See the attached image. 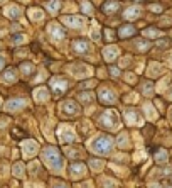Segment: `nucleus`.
<instances>
[{
    "label": "nucleus",
    "mask_w": 172,
    "mask_h": 188,
    "mask_svg": "<svg viewBox=\"0 0 172 188\" xmlns=\"http://www.w3.org/2000/svg\"><path fill=\"white\" fill-rule=\"evenodd\" d=\"M125 119H127L128 124H139V122H140L139 115H137L135 112H132V110H127V112H125Z\"/></svg>",
    "instance_id": "nucleus-23"
},
{
    "label": "nucleus",
    "mask_w": 172,
    "mask_h": 188,
    "mask_svg": "<svg viewBox=\"0 0 172 188\" xmlns=\"http://www.w3.org/2000/svg\"><path fill=\"white\" fill-rule=\"evenodd\" d=\"M62 22L66 24V26L73 27V29H78V27H83L84 22H86V19L84 17H79V15H64L61 19Z\"/></svg>",
    "instance_id": "nucleus-7"
},
{
    "label": "nucleus",
    "mask_w": 172,
    "mask_h": 188,
    "mask_svg": "<svg viewBox=\"0 0 172 188\" xmlns=\"http://www.w3.org/2000/svg\"><path fill=\"white\" fill-rule=\"evenodd\" d=\"M20 14H22V10H20V7L15 5V4L7 5V7H5V15H7L9 19H19V17H20Z\"/></svg>",
    "instance_id": "nucleus-15"
},
{
    "label": "nucleus",
    "mask_w": 172,
    "mask_h": 188,
    "mask_svg": "<svg viewBox=\"0 0 172 188\" xmlns=\"http://www.w3.org/2000/svg\"><path fill=\"white\" fill-rule=\"evenodd\" d=\"M73 49L78 53V54H88V53L91 51V44L84 39H78V41L73 42Z\"/></svg>",
    "instance_id": "nucleus-12"
},
{
    "label": "nucleus",
    "mask_w": 172,
    "mask_h": 188,
    "mask_svg": "<svg viewBox=\"0 0 172 188\" xmlns=\"http://www.w3.org/2000/svg\"><path fill=\"white\" fill-rule=\"evenodd\" d=\"M47 10L51 12V14H56V12L59 10V7H61V2L59 0H51V2H47Z\"/></svg>",
    "instance_id": "nucleus-26"
},
{
    "label": "nucleus",
    "mask_w": 172,
    "mask_h": 188,
    "mask_svg": "<svg viewBox=\"0 0 172 188\" xmlns=\"http://www.w3.org/2000/svg\"><path fill=\"white\" fill-rule=\"evenodd\" d=\"M47 32H49V36H51L52 41L64 39V29H62L58 22H51V24H49V26H47Z\"/></svg>",
    "instance_id": "nucleus-8"
},
{
    "label": "nucleus",
    "mask_w": 172,
    "mask_h": 188,
    "mask_svg": "<svg viewBox=\"0 0 172 188\" xmlns=\"http://www.w3.org/2000/svg\"><path fill=\"white\" fill-rule=\"evenodd\" d=\"M137 48H140V49H143V48H147V46H149V44H145V42H137Z\"/></svg>",
    "instance_id": "nucleus-39"
},
{
    "label": "nucleus",
    "mask_w": 172,
    "mask_h": 188,
    "mask_svg": "<svg viewBox=\"0 0 172 188\" xmlns=\"http://www.w3.org/2000/svg\"><path fill=\"white\" fill-rule=\"evenodd\" d=\"M143 92H145V95H150V92H152V87H150V85H145V87H143Z\"/></svg>",
    "instance_id": "nucleus-36"
},
{
    "label": "nucleus",
    "mask_w": 172,
    "mask_h": 188,
    "mask_svg": "<svg viewBox=\"0 0 172 188\" xmlns=\"http://www.w3.org/2000/svg\"><path fill=\"white\" fill-rule=\"evenodd\" d=\"M90 34H91V39H95L96 42H98V41H100V29H98V24L93 22V27H91V32H90Z\"/></svg>",
    "instance_id": "nucleus-30"
},
{
    "label": "nucleus",
    "mask_w": 172,
    "mask_h": 188,
    "mask_svg": "<svg viewBox=\"0 0 172 188\" xmlns=\"http://www.w3.org/2000/svg\"><path fill=\"white\" fill-rule=\"evenodd\" d=\"M103 186H105V188H111V186H115V183L111 180H106V181H103Z\"/></svg>",
    "instance_id": "nucleus-34"
},
{
    "label": "nucleus",
    "mask_w": 172,
    "mask_h": 188,
    "mask_svg": "<svg viewBox=\"0 0 172 188\" xmlns=\"http://www.w3.org/2000/svg\"><path fill=\"white\" fill-rule=\"evenodd\" d=\"M0 107H2V100H0Z\"/></svg>",
    "instance_id": "nucleus-43"
},
{
    "label": "nucleus",
    "mask_w": 172,
    "mask_h": 188,
    "mask_svg": "<svg viewBox=\"0 0 172 188\" xmlns=\"http://www.w3.org/2000/svg\"><path fill=\"white\" fill-rule=\"evenodd\" d=\"M22 107H27V100L24 98H12L5 103V110L7 112H17Z\"/></svg>",
    "instance_id": "nucleus-11"
},
{
    "label": "nucleus",
    "mask_w": 172,
    "mask_h": 188,
    "mask_svg": "<svg viewBox=\"0 0 172 188\" xmlns=\"http://www.w3.org/2000/svg\"><path fill=\"white\" fill-rule=\"evenodd\" d=\"M118 34H120V37L132 36V34H133V27H132V26H123V27L120 29V32H118Z\"/></svg>",
    "instance_id": "nucleus-28"
},
{
    "label": "nucleus",
    "mask_w": 172,
    "mask_h": 188,
    "mask_svg": "<svg viewBox=\"0 0 172 188\" xmlns=\"http://www.w3.org/2000/svg\"><path fill=\"white\" fill-rule=\"evenodd\" d=\"M81 9H83L84 14H88V15L93 14V7L90 5V2H83V4H81Z\"/></svg>",
    "instance_id": "nucleus-32"
},
{
    "label": "nucleus",
    "mask_w": 172,
    "mask_h": 188,
    "mask_svg": "<svg viewBox=\"0 0 172 188\" xmlns=\"http://www.w3.org/2000/svg\"><path fill=\"white\" fill-rule=\"evenodd\" d=\"M29 17L32 19V20H36V22H39V20H42L44 19V12L40 10V9H36V7H32V9H29Z\"/></svg>",
    "instance_id": "nucleus-19"
},
{
    "label": "nucleus",
    "mask_w": 172,
    "mask_h": 188,
    "mask_svg": "<svg viewBox=\"0 0 172 188\" xmlns=\"http://www.w3.org/2000/svg\"><path fill=\"white\" fill-rule=\"evenodd\" d=\"M100 124L103 127H106L108 131H115L118 129V125H120V119H118V114L115 110H106L101 114L100 117Z\"/></svg>",
    "instance_id": "nucleus-3"
},
{
    "label": "nucleus",
    "mask_w": 172,
    "mask_h": 188,
    "mask_svg": "<svg viewBox=\"0 0 172 188\" xmlns=\"http://www.w3.org/2000/svg\"><path fill=\"white\" fill-rule=\"evenodd\" d=\"M111 75H113V76H118V75H120V71H118L117 68H111Z\"/></svg>",
    "instance_id": "nucleus-41"
},
{
    "label": "nucleus",
    "mask_w": 172,
    "mask_h": 188,
    "mask_svg": "<svg viewBox=\"0 0 172 188\" xmlns=\"http://www.w3.org/2000/svg\"><path fill=\"white\" fill-rule=\"evenodd\" d=\"M68 70L76 78H86L91 75V68L86 66V65H71V66H68Z\"/></svg>",
    "instance_id": "nucleus-5"
},
{
    "label": "nucleus",
    "mask_w": 172,
    "mask_h": 188,
    "mask_svg": "<svg viewBox=\"0 0 172 188\" xmlns=\"http://www.w3.org/2000/svg\"><path fill=\"white\" fill-rule=\"evenodd\" d=\"M2 4H5V0H0V5H2Z\"/></svg>",
    "instance_id": "nucleus-42"
},
{
    "label": "nucleus",
    "mask_w": 172,
    "mask_h": 188,
    "mask_svg": "<svg viewBox=\"0 0 172 188\" xmlns=\"http://www.w3.org/2000/svg\"><path fill=\"white\" fill-rule=\"evenodd\" d=\"M24 42H27V36L26 34H12V44L19 46V44H24Z\"/></svg>",
    "instance_id": "nucleus-21"
},
{
    "label": "nucleus",
    "mask_w": 172,
    "mask_h": 188,
    "mask_svg": "<svg viewBox=\"0 0 172 188\" xmlns=\"http://www.w3.org/2000/svg\"><path fill=\"white\" fill-rule=\"evenodd\" d=\"M155 159H157L159 163H165V161H167V153H165L164 149H160V151L155 154Z\"/></svg>",
    "instance_id": "nucleus-31"
},
{
    "label": "nucleus",
    "mask_w": 172,
    "mask_h": 188,
    "mask_svg": "<svg viewBox=\"0 0 172 188\" xmlns=\"http://www.w3.org/2000/svg\"><path fill=\"white\" fill-rule=\"evenodd\" d=\"M69 175L71 178H83L86 175V166L83 163H73L69 166Z\"/></svg>",
    "instance_id": "nucleus-13"
},
{
    "label": "nucleus",
    "mask_w": 172,
    "mask_h": 188,
    "mask_svg": "<svg viewBox=\"0 0 172 188\" xmlns=\"http://www.w3.org/2000/svg\"><path fill=\"white\" fill-rule=\"evenodd\" d=\"M12 175H14V176H17V178L24 176V164L20 161L15 163V164L12 166Z\"/></svg>",
    "instance_id": "nucleus-22"
},
{
    "label": "nucleus",
    "mask_w": 172,
    "mask_h": 188,
    "mask_svg": "<svg viewBox=\"0 0 172 188\" xmlns=\"http://www.w3.org/2000/svg\"><path fill=\"white\" fill-rule=\"evenodd\" d=\"M78 98H79V103L90 105V103H93V100H95V93L93 92H83V93L78 95Z\"/></svg>",
    "instance_id": "nucleus-18"
},
{
    "label": "nucleus",
    "mask_w": 172,
    "mask_h": 188,
    "mask_svg": "<svg viewBox=\"0 0 172 188\" xmlns=\"http://www.w3.org/2000/svg\"><path fill=\"white\" fill-rule=\"evenodd\" d=\"M100 100L103 103H113L117 100V95L113 93V90L110 88H101L100 90Z\"/></svg>",
    "instance_id": "nucleus-14"
},
{
    "label": "nucleus",
    "mask_w": 172,
    "mask_h": 188,
    "mask_svg": "<svg viewBox=\"0 0 172 188\" xmlns=\"http://www.w3.org/2000/svg\"><path fill=\"white\" fill-rule=\"evenodd\" d=\"M103 56H105L106 61H113V59L118 56V48H115V46H108V48L103 49Z\"/></svg>",
    "instance_id": "nucleus-17"
},
{
    "label": "nucleus",
    "mask_w": 172,
    "mask_h": 188,
    "mask_svg": "<svg viewBox=\"0 0 172 188\" xmlns=\"http://www.w3.org/2000/svg\"><path fill=\"white\" fill-rule=\"evenodd\" d=\"M15 80H17L15 70H7L4 75H2V81H4V83H14Z\"/></svg>",
    "instance_id": "nucleus-20"
},
{
    "label": "nucleus",
    "mask_w": 172,
    "mask_h": 188,
    "mask_svg": "<svg viewBox=\"0 0 172 188\" xmlns=\"http://www.w3.org/2000/svg\"><path fill=\"white\" fill-rule=\"evenodd\" d=\"M52 188H68V186L62 185V183H56V185H52Z\"/></svg>",
    "instance_id": "nucleus-40"
},
{
    "label": "nucleus",
    "mask_w": 172,
    "mask_h": 188,
    "mask_svg": "<svg viewBox=\"0 0 172 188\" xmlns=\"http://www.w3.org/2000/svg\"><path fill=\"white\" fill-rule=\"evenodd\" d=\"M95 83H96V81H86V83L81 85V88H84V87H95Z\"/></svg>",
    "instance_id": "nucleus-37"
},
{
    "label": "nucleus",
    "mask_w": 172,
    "mask_h": 188,
    "mask_svg": "<svg viewBox=\"0 0 172 188\" xmlns=\"http://www.w3.org/2000/svg\"><path fill=\"white\" fill-rule=\"evenodd\" d=\"M49 83H51L52 93H54L56 97H61L62 93H64V90L68 88V81L64 80L62 76H52Z\"/></svg>",
    "instance_id": "nucleus-4"
},
{
    "label": "nucleus",
    "mask_w": 172,
    "mask_h": 188,
    "mask_svg": "<svg viewBox=\"0 0 172 188\" xmlns=\"http://www.w3.org/2000/svg\"><path fill=\"white\" fill-rule=\"evenodd\" d=\"M37 151H39V146H37L36 141H30V139L29 141H24L22 153H24V156H26V158H32V156H36Z\"/></svg>",
    "instance_id": "nucleus-10"
},
{
    "label": "nucleus",
    "mask_w": 172,
    "mask_h": 188,
    "mask_svg": "<svg viewBox=\"0 0 172 188\" xmlns=\"http://www.w3.org/2000/svg\"><path fill=\"white\" fill-rule=\"evenodd\" d=\"M7 122H9V120H7V117H2V119H0V127H4V125L7 124Z\"/></svg>",
    "instance_id": "nucleus-38"
},
{
    "label": "nucleus",
    "mask_w": 172,
    "mask_h": 188,
    "mask_svg": "<svg viewBox=\"0 0 172 188\" xmlns=\"http://www.w3.org/2000/svg\"><path fill=\"white\" fill-rule=\"evenodd\" d=\"M61 112L64 115H76L79 114V105L74 100H66L61 103Z\"/></svg>",
    "instance_id": "nucleus-9"
},
{
    "label": "nucleus",
    "mask_w": 172,
    "mask_h": 188,
    "mask_svg": "<svg viewBox=\"0 0 172 188\" xmlns=\"http://www.w3.org/2000/svg\"><path fill=\"white\" fill-rule=\"evenodd\" d=\"M49 98V92H47V88H36L34 90V100L36 102H46V100Z\"/></svg>",
    "instance_id": "nucleus-16"
},
{
    "label": "nucleus",
    "mask_w": 172,
    "mask_h": 188,
    "mask_svg": "<svg viewBox=\"0 0 172 188\" xmlns=\"http://www.w3.org/2000/svg\"><path fill=\"white\" fill-rule=\"evenodd\" d=\"M123 15H125V19H137L140 15V9L139 7H130Z\"/></svg>",
    "instance_id": "nucleus-25"
},
{
    "label": "nucleus",
    "mask_w": 172,
    "mask_h": 188,
    "mask_svg": "<svg viewBox=\"0 0 172 188\" xmlns=\"http://www.w3.org/2000/svg\"><path fill=\"white\" fill-rule=\"evenodd\" d=\"M20 71H22V75H30L34 71V65L32 63H22L20 65Z\"/></svg>",
    "instance_id": "nucleus-27"
},
{
    "label": "nucleus",
    "mask_w": 172,
    "mask_h": 188,
    "mask_svg": "<svg viewBox=\"0 0 172 188\" xmlns=\"http://www.w3.org/2000/svg\"><path fill=\"white\" fill-rule=\"evenodd\" d=\"M169 188H172V186H169Z\"/></svg>",
    "instance_id": "nucleus-44"
},
{
    "label": "nucleus",
    "mask_w": 172,
    "mask_h": 188,
    "mask_svg": "<svg viewBox=\"0 0 172 188\" xmlns=\"http://www.w3.org/2000/svg\"><path fill=\"white\" fill-rule=\"evenodd\" d=\"M118 144H120V148H125V146H127V136H125V134H120V137H118Z\"/></svg>",
    "instance_id": "nucleus-33"
},
{
    "label": "nucleus",
    "mask_w": 172,
    "mask_h": 188,
    "mask_svg": "<svg viewBox=\"0 0 172 188\" xmlns=\"http://www.w3.org/2000/svg\"><path fill=\"white\" fill-rule=\"evenodd\" d=\"M118 7H120V4H118V2H106V4L103 5V10H105L106 14H111V12L118 10Z\"/></svg>",
    "instance_id": "nucleus-24"
},
{
    "label": "nucleus",
    "mask_w": 172,
    "mask_h": 188,
    "mask_svg": "<svg viewBox=\"0 0 172 188\" xmlns=\"http://www.w3.org/2000/svg\"><path fill=\"white\" fill-rule=\"evenodd\" d=\"M90 149L100 156H108L113 151V139L110 136H98L90 142Z\"/></svg>",
    "instance_id": "nucleus-1"
},
{
    "label": "nucleus",
    "mask_w": 172,
    "mask_h": 188,
    "mask_svg": "<svg viewBox=\"0 0 172 188\" xmlns=\"http://www.w3.org/2000/svg\"><path fill=\"white\" fill-rule=\"evenodd\" d=\"M42 159H44L46 164H47L52 171L62 170V158H61L58 149L52 148V146H49V148H46L44 151H42Z\"/></svg>",
    "instance_id": "nucleus-2"
},
{
    "label": "nucleus",
    "mask_w": 172,
    "mask_h": 188,
    "mask_svg": "<svg viewBox=\"0 0 172 188\" xmlns=\"http://www.w3.org/2000/svg\"><path fill=\"white\" fill-rule=\"evenodd\" d=\"M59 139H61V142L69 144L76 141V134H74V131L71 129L69 125H61L59 127Z\"/></svg>",
    "instance_id": "nucleus-6"
},
{
    "label": "nucleus",
    "mask_w": 172,
    "mask_h": 188,
    "mask_svg": "<svg viewBox=\"0 0 172 188\" xmlns=\"http://www.w3.org/2000/svg\"><path fill=\"white\" fill-rule=\"evenodd\" d=\"M5 59H7V58H5L4 54H0V70H2V68L5 66Z\"/></svg>",
    "instance_id": "nucleus-35"
},
{
    "label": "nucleus",
    "mask_w": 172,
    "mask_h": 188,
    "mask_svg": "<svg viewBox=\"0 0 172 188\" xmlns=\"http://www.w3.org/2000/svg\"><path fill=\"white\" fill-rule=\"evenodd\" d=\"M90 168H91L93 171H100L103 168V161H100V159H91V161H90Z\"/></svg>",
    "instance_id": "nucleus-29"
}]
</instances>
